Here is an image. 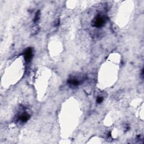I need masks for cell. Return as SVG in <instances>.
<instances>
[{
  "label": "cell",
  "mask_w": 144,
  "mask_h": 144,
  "mask_svg": "<svg viewBox=\"0 0 144 144\" xmlns=\"http://www.w3.org/2000/svg\"><path fill=\"white\" fill-rule=\"evenodd\" d=\"M105 22V19L103 16L100 15H97L92 21V25L96 28H100L104 25Z\"/></svg>",
  "instance_id": "1"
},
{
  "label": "cell",
  "mask_w": 144,
  "mask_h": 144,
  "mask_svg": "<svg viewBox=\"0 0 144 144\" xmlns=\"http://www.w3.org/2000/svg\"><path fill=\"white\" fill-rule=\"evenodd\" d=\"M33 56V51L31 48H28L24 53V58L27 62H29Z\"/></svg>",
  "instance_id": "2"
},
{
  "label": "cell",
  "mask_w": 144,
  "mask_h": 144,
  "mask_svg": "<svg viewBox=\"0 0 144 144\" xmlns=\"http://www.w3.org/2000/svg\"><path fill=\"white\" fill-rule=\"evenodd\" d=\"M30 118V115L27 113H24V114H21L19 117L20 120L22 122H26L29 120Z\"/></svg>",
  "instance_id": "3"
},
{
  "label": "cell",
  "mask_w": 144,
  "mask_h": 144,
  "mask_svg": "<svg viewBox=\"0 0 144 144\" xmlns=\"http://www.w3.org/2000/svg\"><path fill=\"white\" fill-rule=\"evenodd\" d=\"M67 82L69 85L73 86H77L79 85V81H78L77 79H69V80H68Z\"/></svg>",
  "instance_id": "4"
},
{
  "label": "cell",
  "mask_w": 144,
  "mask_h": 144,
  "mask_svg": "<svg viewBox=\"0 0 144 144\" xmlns=\"http://www.w3.org/2000/svg\"><path fill=\"white\" fill-rule=\"evenodd\" d=\"M39 19H40V11H38V12L36 14V15H35L34 19V22L36 23L38 21Z\"/></svg>",
  "instance_id": "5"
},
{
  "label": "cell",
  "mask_w": 144,
  "mask_h": 144,
  "mask_svg": "<svg viewBox=\"0 0 144 144\" xmlns=\"http://www.w3.org/2000/svg\"><path fill=\"white\" fill-rule=\"evenodd\" d=\"M97 103H99V104H100V103H101L103 101V98L102 97H98L97 98Z\"/></svg>",
  "instance_id": "6"
}]
</instances>
